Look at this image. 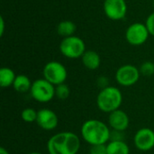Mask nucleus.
Segmentation results:
<instances>
[{
  "instance_id": "nucleus-1",
  "label": "nucleus",
  "mask_w": 154,
  "mask_h": 154,
  "mask_svg": "<svg viewBox=\"0 0 154 154\" xmlns=\"http://www.w3.org/2000/svg\"><path fill=\"white\" fill-rule=\"evenodd\" d=\"M81 142L78 134L72 132H60L47 142L49 154H78Z\"/></svg>"
},
{
  "instance_id": "nucleus-2",
  "label": "nucleus",
  "mask_w": 154,
  "mask_h": 154,
  "mask_svg": "<svg viewBox=\"0 0 154 154\" xmlns=\"http://www.w3.org/2000/svg\"><path fill=\"white\" fill-rule=\"evenodd\" d=\"M80 134L81 138L90 146L106 144L110 141L111 128L100 120L88 119L82 124Z\"/></svg>"
},
{
  "instance_id": "nucleus-3",
  "label": "nucleus",
  "mask_w": 154,
  "mask_h": 154,
  "mask_svg": "<svg viewBox=\"0 0 154 154\" xmlns=\"http://www.w3.org/2000/svg\"><path fill=\"white\" fill-rule=\"evenodd\" d=\"M123 103L121 90L114 86H108L99 91L97 97V108L106 114H110L120 108Z\"/></svg>"
},
{
  "instance_id": "nucleus-4",
  "label": "nucleus",
  "mask_w": 154,
  "mask_h": 154,
  "mask_svg": "<svg viewBox=\"0 0 154 154\" xmlns=\"http://www.w3.org/2000/svg\"><path fill=\"white\" fill-rule=\"evenodd\" d=\"M60 51L68 59H79L85 53L86 44L84 41L75 35L63 38L60 44Z\"/></svg>"
},
{
  "instance_id": "nucleus-5",
  "label": "nucleus",
  "mask_w": 154,
  "mask_h": 154,
  "mask_svg": "<svg viewBox=\"0 0 154 154\" xmlns=\"http://www.w3.org/2000/svg\"><path fill=\"white\" fill-rule=\"evenodd\" d=\"M30 94L39 103H48L55 97V86L45 79H38L32 84Z\"/></svg>"
},
{
  "instance_id": "nucleus-6",
  "label": "nucleus",
  "mask_w": 154,
  "mask_h": 154,
  "mask_svg": "<svg viewBox=\"0 0 154 154\" xmlns=\"http://www.w3.org/2000/svg\"><path fill=\"white\" fill-rule=\"evenodd\" d=\"M43 79L48 80L54 86L65 83L68 78V71L66 67L56 60L49 61L45 64L42 69Z\"/></svg>"
},
{
  "instance_id": "nucleus-7",
  "label": "nucleus",
  "mask_w": 154,
  "mask_h": 154,
  "mask_svg": "<svg viewBox=\"0 0 154 154\" xmlns=\"http://www.w3.org/2000/svg\"><path fill=\"white\" fill-rule=\"evenodd\" d=\"M141 77L140 69L132 64L119 67L116 72V80L122 87H132L135 85Z\"/></svg>"
},
{
  "instance_id": "nucleus-8",
  "label": "nucleus",
  "mask_w": 154,
  "mask_h": 154,
  "mask_svg": "<svg viewBox=\"0 0 154 154\" xmlns=\"http://www.w3.org/2000/svg\"><path fill=\"white\" fill-rule=\"evenodd\" d=\"M150 32L144 23H134L131 24L125 32L127 42L133 46H140L146 42Z\"/></svg>"
},
{
  "instance_id": "nucleus-9",
  "label": "nucleus",
  "mask_w": 154,
  "mask_h": 154,
  "mask_svg": "<svg viewBox=\"0 0 154 154\" xmlns=\"http://www.w3.org/2000/svg\"><path fill=\"white\" fill-rule=\"evenodd\" d=\"M104 12L111 20H122L125 17L127 13L126 2L125 0H105Z\"/></svg>"
},
{
  "instance_id": "nucleus-10",
  "label": "nucleus",
  "mask_w": 154,
  "mask_h": 154,
  "mask_svg": "<svg viewBox=\"0 0 154 154\" xmlns=\"http://www.w3.org/2000/svg\"><path fill=\"white\" fill-rule=\"evenodd\" d=\"M134 144L141 152H149L154 148V131L143 127L139 129L134 136Z\"/></svg>"
},
{
  "instance_id": "nucleus-11",
  "label": "nucleus",
  "mask_w": 154,
  "mask_h": 154,
  "mask_svg": "<svg viewBox=\"0 0 154 154\" xmlns=\"http://www.w3.org/2000/svg\"><path fill=\"white\" fill-rule=\"evenodd\" d=\"M40 128L45 131H52L59 125V117L57 114L50 108H42L38 110L36 120Z\"/></svg>"
},
{
  "instance_id": "nucleus-12",
  "label": "nucleus",
  "mask_w": 154,
  "mask_h": 154,
  "mask_svg": "<svg viewBox=\"0 0 154 154\" xmlns=\"http://www.w3.org/2000/svg\"><path fill=\"white\" fill-rule=\"evenodd\" d=\"M107 122L112 130L119 132H125L130 125L129 116L120 108L108 114Z\"/></svg>"
},
{
  "instance_id": "nucleus-13",
  "label": "nucleus",
  "mask_w": 154,
  "mask_h": 154,
  "mask_svg": "<svg viewBox=\"0 0 154 154\" xmlns=\"http://www.w3.org/2000/svg\"><path fill=\"white\" fill-rule=\"evenodd\" d=\"M81 60L84 67L89 70H96L101 65V58L99 54L92 50H87L82 55Z\"/></svg>"
},
{
  "instance_id": "nucleus-14",
  "label": "nucleus",
  "mask_w": 154,
  "mask_h": 154,
  "mask_svg": "<svg viewBox=\"0 0 154 154\" xmlns=\"http://www.w3.org/2000/svg\"><path fill=\"white\" fill-rule=\"evenodd\" d=\"M106 149L107 154H130V147L125 141H109Z\"/></svg>"
},
{
  "instance_id": "nucleus-15",
  "label": "nucleus",
  "mask_w": 154,
  "mask_h": 154,
  "mask_svg": "<svg viewBox=\"0 0 154 154\" xmlns=\"http://www.w3.org/2000/svg\"><path fill=\"white\" fill-rule=\"evenodd\" d=\"M32 84V82L31 81L29 77H27L26 75L21 74V75L16 76L14 82L13 84V88L16 92L26 93V92H30Z\"/></svg>"
},
{
  "instance_id": "nucleus-16",
  "label": "nucleus",
  "mask_w": 154,
  "mask_h": 154,
  "mask_svg": "<svg viewBox=\"0 0 154 154\" xmlns=\"http://www.w3.org/2000/svg\"><path fill=\"white\" fill-rule=\"evenodd\" d=\"M17 75H15L14 71L7 67H3L0 69V86L3 88L13 87L14 79Z\"/></svg>"
},
{
  "instance_id": "nucleus-17",
  "label": "nucleus",
  "mask_w": 154,
  "mask_h": 154,
  "mask_svg": "<svg viewBox=\"0 0 154 154\" xmlns=\"http://www.w3.org/2000/svg\"><path fill=\"white\" fill-rule=\"evenodd\" d=\"M76 29H77L76 24L72 21H69V20L61 21L57 25V32L59 35H60L63 38L74 35Z\"/></svg>"
},
{
  "instance_id": "nucleus-18",
  "label": "nucleus",
  "mask_w": 154,
  "mask_h": 154,
  "mask_svg": "<svg viewBox=\"0 0 154 154\" xmlns=\"http://www.w3.org/2000/svg\"><path fill=\"white\" fill-rule=\"evenodd\" d=\"M38 111L32 107H26L21 113V118L25 123H34L37 120Z\"/></svg>"
},
{
  "instance_id": "nucleus-19",
  "label": "nucleus",
  "mask_w": 154,
  "mask_h": 154,
  "mask_svg": "<svg viewBox=\"0 0 154 154\" xmlns=\"http://www.w3.org/2000/svg\"><path fill=\"white\" fill-rule=\"evenodd\" d=\"M69 95H70V88L67 84L62 83L58 86H55V97L58 99L65 100L69 97Z\"/></svg>"
},
{
  "instance_id": "nucleus-20",
  "label": "nucleus",
  "mask_w": 154,
  "mask_h": 154,
  "mask_svg": "<svg viewBox=\"0 0 154 154\" xmlns=\"http://www.w3.org/2000/svg\"><path fill=\"white\" fill-rule=\"evenodd\" d=\"M140 73L145 77H151L154 75V63L152 61H144L139 68Z\"/></svg>"
},
{
  "instance_id": "nucleus-21",
  "label": "nucleus",
  "mask_w": 154,
  "mask_h": 154,
  "mask_svg": "<svg viewBox=\"0 0 154 154\" xmlns=\"http://www.w3.org/2000/svg\"><path fill=\"white\" fill-rule=\"evenodd\" d=\"M89 154H107L106 144L93 145L90 147Z\"/></svg>"
},
{
  "instance_id": "nucleus-22",
  "label": "nucleus",
  "mask_w": 154,
  "mask_h": 154,
  "mask_svg": "<svg viewBox=\"0 0 154 154\" xmlns=\"http://www.w3.org/2000/svg\"><path fill=\"white\" fill-rule=\"evenodd\" d=\"M145 25L150 32V35L154 36V12L152 13L146 19Z\"/></svg>"
},
{
  "instance_id": "nucleus-23",
  "label": "nucleus",
  "mask_w": 154,
  "mask_h": 154,
  "mask_svg": "<svg viewBox=\"0 0 154 154\" xmlns=\"http://www.w3.org/2000/svg\"><path fill=\"white\" fill-rule=\"evenodd\" d=\"M124 133L125 132H119V131L111 130L110 141H124V139H125Z\"/></svg>"
},
{
  "instance_id": "nucleus-24",
  "label": "nucleus",
  "mask_w": 154,
  "mask_h": 154,
  "mask_svg": "<svg viewBox=\"0 0 154 154\" xmlns=\"http://www.w3.org/2000/svg\"><path fill=\"white\" fill-rule=\"evenodd\" d=\"M97 87L101 90V89H103V88H105L109 86V80L106 77H99L97 79Z\"/></svg>"
},
{
  "instance_id": "nucleus-25",
  "label": "nucleus",
  "mask_w": 154,
  "mask_h": 154,
  "mask_svg": "<svg viewBox=\"0 0 154 154\" xmlns=\"http://www.w3.org/2000/svg\"><path fill=\"white\" fill-rule=\"evenodd\" d=\"M4 31H5V21H4V18L1 16L0 17V36H3Z\"/></svg>"
},
{
  "instance_id": "nucleus-26",
  "label": "nucleus",
  "mask_w": 154,
  "mask_h": 154,
  "mask_svg": "<svg viewBox=\"0 0 154 154\" xmlns=\"http://www.w3.org/2000/svg\"><path fill=\"white\" fill-rule=\"evenodd\" d=\"M0 154H10L9 152L5 148V147H1L0 148Z\"/></svg>"
},
{
  "instance_id": "nucleus-27",
  "label": "nucleus",
  "mask_w": 154,
  "mask_h": 154,
  "mask_svg": "<svg viewBox=\"0 0 154 154\" xmlns=\"http://www.w3.org/2000/svg\"><path fill=\"white\" fill-rule=\"evenodd\" d=\"M28 154H42V153L38 152H30V153H28Z\"/></svg>"
},
{
  "instance_id": "nucleus-28",
  "label": "nucleus",
  "mask_w": 154,
  "mask_h": 154,
  "mask_svg": "<svg viewBox=\"0 0 154 154\" xmlns=\"http://www.w3.org/2000/svg\"><path fill=\"white\" fill-rule=\"evenodd\" d=\"M153 5H154V0H153Z\"/></svg>"
}]
</instances>
